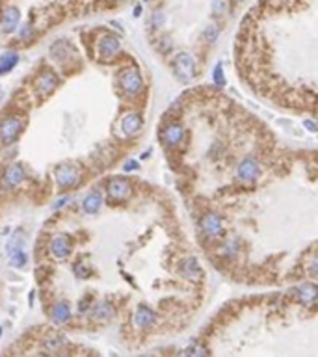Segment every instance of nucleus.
Returning <instances> with one entry per match:
<instances>
[{
	"instance_id": "obj_1",
	"label": "nucleus",
	"mask_w": 318,
	"mask_h": 357,
	"mask_svg": "<svg viewBox=\"0 0 318 357\" xmlns=\"http://www.w3.org/2000/svg\"><path fill=\"white\" fill-rule=\"evenodd\" d=\"M23 131V119L19 115H8L0 121V141L4 145H10L17 140V136Z\"/></svg>"
},
{
	"instance_id": "obj_2",
	"label": "nucleus",
	"mask_w": 318,
	"mask_h": 357,
	"mask_svg": "<svg viewBox=\"0 0 318 357\" xmlns=\"http://www.w3.org/2000/svg\"><path fill=\"white\" fill-rule=\"evenodd\" d=\"M173 67H175L177 78L182 80V82H190L196 76V60H194L192 54H188V52L177 54L175 62H173Z\"/></svg>"
},
{
	"instance_id": "obj_3",
	"label": "nucleus",
	"mask_w": 318,
	"mask_h": 357,
	"mask_svg": "<svg viewBox=\"0 0 318 357\" xmlns=\"http://www.w3.org/2000/svg\"><path fill=\"white\" fill-rule=\"evenodd\" d=\"M54 177L60 188H73L80 182V171L73 164H62L54 171Z\"/></svg>"
},
{
	"instance_id": "obj_4",
	"label": "nucleus",
	"mask_w": 318,
	"mask_h": 357,
	"mask_svg": "<svg viewBox=\"0 0 318 357\" xmlns=\"http://www.w3.org/2000/svg\"><path fill=\"white\" fill-rule=\"evenodd\" d=\"M119 84H121L123 91L127 95H138L143 88V78H141L140 71L138 69H125L121 73V78H119Z\"/></svg>"
},
{
	"instance_id": "obj_5",
	"label": "nucleus",
	"mask_w": 318,
	"mask_h": 357,
	"mask_svg": "<svg viewBox=\"0 0 318 357\" xmlns=\"http://www.w3.org/2000/svg\"><path fill=\"white\" fill-rule=\"evenodd\" d=\"M259 175H261V166H259V160L253 156H246L236 168V177L242 182H255Z\"/></svg>"
},
{
	"instance_id": "obj_6",
	"label": "nucleus",
	"mask_w": 318,
	"mask_h": 357,
	"mask_svg": "<svg viewBox=\"0 0 318 357\" xmlns=\"http://www.w3.org/2000/svg\"><path fill=\"white\" fill-rule=\"evenodd\" d=\"M106 192H108V196H110L112 199H115V201H125V199H127L132 194L131 182H129L127 178L114 177V178H110V180H108Z\"/></svg>"
},
{
	"instance_id": "obj_7",
	"label": "nucleus",
	"mask_w": 318,
	"mask_h": 357,
	"mask_svg": "<svg viewBox=\"0 0 318 357\" xmlns=\"http://www.w3.org/2000/svg\"><path fill=\"white\" fill-rule=\"evenodd\" d=\"M201 229H203V233L206 236H210V238H216V236H220L224 233V222H222V218L214 214V212H208L203 216L201 220Z\"/></svg>"
},
{
	"instance_id": "obj_8",
	"label": "nucleus",
	"mask_w": 318,
	"mask_h": 357,
	"mask_svg": "<svg viewBox=\"0 0 318 357\" xmlns=\"http://www.w3.org/2000/svg\"><path fill=\"white\" fill-rule=\"evenodd\" d=\"M56 86H58V76L54 75L52 71H43V73L36 78L34 88H36V91H38L39 95H48L56 89Z\"/></svg>"
},
{
	"instance_id": "obj_9",
	"label": "nucleus",
	"mask_w": 318,
	"mask_h": 357,
	"mask_svg": "<svg viewBox=\"0 0 318 357\" xmlns=\"http://www.w3.org/2000/svg\"><path fill=\"white\" fill-rule=\"evenodd\" d=\"M50 253L54 255L56 259L64 261L71 253V238L67 235H58L50 240Z\"/></svg>"
},
{
	"instance_id": "obj_10",
	"label": "nucleus",
	"mask_w": 318,
	"mask_h": 357,
	"mask_svg": "<svg viewBox=\"0 0 318 357\" xmlns=\"http://www.w3.org/2000/svg\"><path fill=\"white\" fill-rule=\"evenodd\" d=\"M23 180H24V169H23L21 164H11V166L6 168V171H4V184L6 186L15 188Z\"/></svg>"
},
{
	"instance_id": "obj_11",
	"label": "nucleus",
	"mask_w": 318,
	"mask_h": 357,
	"mask_svg": "<svg viewBox=\"0 0 318 357\" xmlns=\"http://www.w3.org/2000/svg\"><path fill=\"white\" fill-rule=\"evenodd\" d=\"M134 326L136 328H151L155 322H157V314L149 309V307H145V305H140L136 312H134Z\"/></svg>"
},
{
	"instance_id": "obj_12",
	"label": "nucleus",
	"mask_w": 318,
	"mask_h": 357,
	"mask_svg": "<svg viewBox=\"0 0 318 357\" xmlns=\"http://www.w3.org/2000/svg\"><path fill=\"white\" fill-rule=\"evenodd\" d=\"M19 21H21V13L17 8H13V6H10V8H6L4 10V13H2V28H4V32L6 34H11V32H15V28L19 26Z\"/></svg>"
},
{
	"instance_id": "obj_13",
	"label": "nucleus",
	"mask_w": 318,
	"mask_h": 357,
	"mask_svg": "<svg viewBox=\"0 0 318 357\" xmlns=\"http://www.w3.org/2000/svg\"><path fill=\"white\" fill-rule=\"evenodd\" d=\"M182 138H184V131H182V127L181 125H177V123H171V125H168L164 131H162V140L166 141L168 145H179L181 141H182Z\"/></svg>"
},
{
	"instance_id": "obj_14",
	"label": "nucleus",
	"mask_w": 318,
	"mask_h": 357,
	"mask_svg": "<svg viewBox=\"0 0 318 357\" xmlns=\"http://www.w3.org/2000/svg\"><path fill=\"white\" fill-rule=\"evenodd\" d=\"M296 298H298L301 303H305V305L315 303L318 298V287L317 285H313V283H303L301 287L296 289Z\"/></svg>"
},
{
	"instance_id": "obj_15",
	"label": "nucleus",
	"mask_w": 318,
	"mask_h": 357,
	"mask_svg": "<svg viewBox=\"0 0 318 357\" xmlns=\"http://www.w3.org/2000/svg\"><path fill=\"white\" fill-rule=\"evenodd\" d=\"M141 129V115L140 113H127L121 121V131L125 136H134Z\"/></svg>"
},
{
	"instance_id": "obj_16",
	"label": "nucleus",
	"mask_w": 318,
	"mask_h": 357,
	"mask_svg": "<svg viewBox=\"0 0 318 357\" xmlns=\"http://www.w3.org/2000/svg\"><path fill=\"white\" fill-rule=\"evenodd\" d=\"M114 305L110 301H99V303H95V307L91 309V318L95 322H106V320H110L114 316Z\"/></svg>"
},
{
	"instance_id": "obj_17",
	"label": "nucleus",
	"mask_w": 318,
	"mask_h": 357,
	"mask_svg": "<svg viewBox=\"0 0 318 357\" xmlns=\"http://www.w3.org/2000/svg\"><path fill=\"white\" fill-rule=\"evenodd\" d=\"M101 56L103 58H114L119 50H121V43L119 39L114 38V36H104L101 39Z\"/></svg>"
},
{
	"instance_id": "obj_18",
	"label": "nucleus",
	"mask_w": 318,
	"mask_h": 357,
	"mask_svg": "<svg viewBox=\"0 0 318 357\" xmlns=\"http://www.w3.org/2000/svg\"><path fill=\"white\" fill-rule=\"evenodd\" d=\"M181 272L182 275L190 279V281H197L199 275H201V268H199V263H197L194 257H186L182 263H181Z\"/></svg>"
},
{
	"instance_id": "obj_19",
	"label": "nucleus",
	"mask_w": 318,
	"mask_h": 357,
	"mask_svg": "<svg viewBox=\"0 0 318 357\" xmlns=\"http://www.w3.org/2000/svg\"><path fill=\"white\" fill-rule=\"evenodd\" d=\"M50 316H52V322H54V324L64 326L67 320L71 318V307H69V303H67V301H60V303H56V305L52 307Z\"/></svg>"
},
{
	"instance_id": "obj_20",
	"label": "nucleus",
	"mask_w": 318,
	"mask_h": 357,
	"mask_svg": "<svg viewBox=\"0 0 318 357\" xmlns=\"http://www.w3.org/2000/svg\"><path fill=\"white\" fill-rule=\"evenodd\" d=\"M103 205V194L99 190L91 192L90 196H86V199L82 201V208H84L86 214H95L99 212V208Z\"/></svg>"
},
{
	"instance_id": "obj_21",
	"label": "nucleus",
	"mask_w": 318,
	"mask_h": 357,
	"mask_svg": "<svg viewBox=\"0 0 318 357\" xmlns=\"http://www.w3.org/2000/svg\"><path fill=\"white\" fill-rule=\"evenodd\" d=\"M71 54H73V48H71V45L66 43V41H56V43L50 47V56L54 58L56 62H66V60L71 58Z\"/></svg>"
},
{
	"instance_id": "obj_22",
	"label": "nucleus",
	"mask_w": 318,
	"mask_h": 357,
	"mask_svg": "<svg viewBox=\"0 0 318 357\" xmlns=\"http://www.w3.org/2000/svg\"><path fill=\"white\" fill-rule=\"evenodd\" d=\"M17 64H19V54L17 52H4L0 56V75L10 73Z\"/></svg>"
},
{
	"instance_id": "obj_23",
	"label": "nucleus",
	"mask_w": 318,
	"mask_h": 357,
	"mask_svg": "<svg viewBox=\"0 0 318 357\" xmlns=\"http://www.w3.org/2000/svg\"><path fill=\"white\" fill-rule=\"evenodd\" d=\"M10 263L15 266V268H24L26 263H28V257L24 253V249L19 247V249H15V251H11L10 253Z\"/></svg>"
},
{
	"instance_id": "obj_24",
	"label": "nucleus",
	"mask_w": 318,
	"mask_h": 357,
	"mask_svg": "<svg viewBox=\"0 0 318 357\" xmlns=\"http://www.w3.org/2000/svg\"><path fill=\"white\" fill-rule=\"evenodd\" d=\"M66 338L62 335H50V337L45 338V348L50 350V352H60L62 346H66Z\"/></svg>"
},
{
	"instance_id": "obj_25",
	"label": "nucleus",
	"mask_w": 318,
	"mask_h": 357,
	"mask_svg": "<svg viewBox=\"0 0 318 357\" xmlns=\"http://www.w3.org/2000/svg\"><path fill=\"white\" fill-rule=\"evenodd\" d=\"M23 229H17L13 235H11V238L8 240V245H6V249H8V253H11V251H15V249H19V247H23V244H24V238H23Z\"/></svg>"
},
{
	"instance_id": "obj_26",
	"label": "nucleus",
	"mask_w": 318,
	"mask_h": 357,
	"mask_svg": "<svg viewBox=\"0 0 318 357\" xmlns=\"http://www.w3.org/2000/svg\"><path fill=\"white\" fill-rule=\"evenodd\" d=\"M212 78H214L216 86H225V75H224V66L222 64H216L214 71H212Z\"/></svg>"
},
{
	"instance_id": "obj_27",
	"label": "nucleus",
	"mask_w": 318,
	"mask_h": 357,
	"mask_svg": "<svg viewBox=\"0 0 318 357\" xmlns=\"http://www.w3.org/2000/svg\"><path fill=\"white\" fill-rule=\"evenodd\" d=\"M218 36H220V30H218V26H214V24H210V26L205 30V39L208 43H214L216 39H218Z\"/></svg>"
},
{
	"instance_id": "obj_28",
	"label": "nucleus",
	"mask_w": 318,
	"mask_h": 357,
	"mask_svg": "<svg viewBox=\"0 0 318 357\" xmlns=\"http://www.w3.org/2000/svg\"><path fill=\"white\" fill-rule=\"evenodd\" d=\"M75 273L78 277H88V275H90V268H86L84 264H76Z\"/></svg>"
},
{
	"instance_id": "obj_29",
	"label": "nucleus",
	"mask_w": 318,
	"mask_h": 357,
	"mask_svg": "<svg viewBox=\"0 0 318 357\" xmlns=\"http://www.w3.org/2000/svg\"><path fill=\"white\" fill-rule=\"evenodd\" d=\"M184 354L186 356H203V354H206V350H203V348H188V350H184Z\"/></svg>"
},
{
	"instance_id": "obj_30",
	"label": "nucleus",
	"mask_w": 318,
	"mask_h": 357,
	"mask_svg": "<svg viewBox=\"0 0 318 357\" xmlns=\"http://www.w3.org/2000/svg\"><path fill=\"white\" fill-rule=\"evenodd\" d=\"M34 36V28L30 26V24H24L23 26V32H21V39H28Z\"/></svg>"
},
{
	"instance_id": "obj_31",
	"label": "nucleus",
	"mask_w": 318,
	"mask_h": 357,
	"mask_svg": "<svg viewBox=\"0 0 318 357\" xmlns=\"http://www.w3.org/2000/svg\"><path fill=\"white\" fill-rule=\"evenodd\" d=\"M224 251H225V255H234V251H236V242H227L225 244V247H224Z\"/></svg>"
},
{
	"instance_id": "obj_32",
	"label": "nucleus",
	"mask_w": 318,
	"mask_h": 357,
	"mask_svg": "<svg viewBox=\"0 0 318 357\" xmlns=\"http://www.w3.org/2000/svg\"><path fill=\"white\" fill-rule=\"evenodd\" d=\"M309 272L313 273V275H315V277L318 279V259H315L313 263L309 264Z\"/></svg>"
},
{
	"instance_id": "obj_33",
	"label": "nucleus",
	"mask_w": 318,
	"mask_h": 357,
	"mask_svg": "<svg viewBox=\"0 0 318 357\" xmlns=\"http://www.w3.org/2000/svg\"><path fill=\"white\" fill-rule=\"evenodd\" d=\"M131 169H138V162L136 160H129L125 164V171H131Z\"/></svg>"
},
{
	"instance_id": "obj_34",
	"label": "nucleus",
	"mask_w": 318,
	"mask_h": 357,
	"mask_svg": "<svg viewBox=\"0 0 318 357\" xmlns=\"http://www.w3.org/2000/svg\"><path fill=\"white\" fill-rule=\"evenodd\" d=\"M214 10L218 11V13H224V11H225V6L222 4V0H216V2H214Z\"/></svg>"
},
{
	"instance_id": "obj_35",
	"label": "nucleus",
	"mask_w": 318,
	"mask_h": 357,
	"mask_svg": "<svg viewBox=\"0 0 318 357\" xmlns=\"http://www.w3.org/2000/svg\"><path fill=\"white\" fill-rule=\"evenodd\" d=\"M303 127H305V129H309V131L317 132V125H315L313 121H309V119H305V121H303Z\"/></svg>"
},
{
	"instance_id": "obj_36",
	"label": "nucleus",
	"mask_w": 318,
	"mask_h": 357,
	"mask_svg": "<svg viewBox=\"0 0 318 357\" xmlns=\"http://www.w3.org/2000/svg\"><path fill=\"white\" fill-rule=\"evenodd\" d=\"M67 201H69V198H62V199H58L56 203H54V208H62L64 205H66Z\"/></svg>"
},
{
	"instance_id": "obj_37",
	"label": "nucleus",
	"mask_w": 318,
	"mask_h": 357,
	"mask_svg": "<svg viewBox=\"0 0 318 357\" xmlns=\"http://www.w3.org/2000/svg\"><path fill=\"white\" fill-rule=\"evenodd\" d=\"M140 13H141V6H136L134 8V17H140Z\"/></svg>"
},
{
	"instance_id": "obj_38",
	"label": "nucleus",
	"mask_w": 318,
	"mask_h": 357,
	"mask_svg": "<svg viewBox=\"0 0 318 357\" xmlns=\"http://www.w3.org/2000/svg\"><path fill=\"white\" fill-rule=\"evenodd\" d=\"M2 95H4V91H2V88H0V101H2Z\"/></svg>"
},
{
	"instance_id": "obj_39",
	"label": "nucleus",
	"mask_w": 318,
	"mask_h": 357,
	"mask_svg": "<svg viewBox=\"0 0 318 357\" xmlns=\"http://www.w3.org/2000/svg\"><path fill=\"white\" fill-rule=\"evenodd\" d=\"M0 337H2V326H0Z\"/></svg>"
},
{
	"instance_id": "obj_40",
	"label": "nucleus",
	"mask_w": 318,
	"mask_h": 357,
	"mask_svg": "<svg viewBox=\"0 0 318 357\" xmlns=\"http://www.w3.org/2000/svg\"><path fill=\"white\" fill-rule=\"evenodd\" d=\"M236 2H242V0H236Z\"/></svg>"
}]
</instances>
